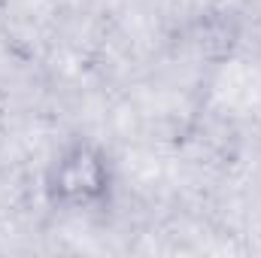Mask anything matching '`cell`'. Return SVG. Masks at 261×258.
I'll list each match as a JSON object with an SVG mask.
<instances>
[{
  "instance_id": "cell-1",
  "label": "cell",
  "mask_w": 261,
  "mask_h": 258,
  "mask_svg": "<svg viewBox=\"0 0 261 258\" xmlns=\"http://www.w3.org/2000/svg\"><path fill=\"white\" fill-rule=\"evenodd\" d=\"M49 186H52V194L64 203H76V207L91 203V200L103 197L110 189L107 161L91 146H73L52 167Z\"/></svg>"
}]
</instances>
